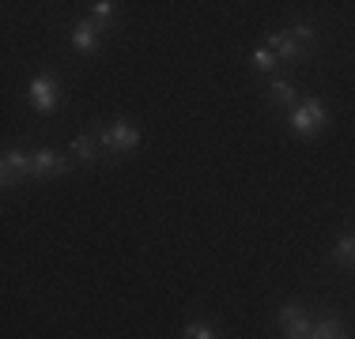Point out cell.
<instances>
[{"label":"cell","mask_w":355,"mask_h":339,"mask_svg":"<svg viewBox=\"0 0 355 339\" xmlns=\"http://www.w3.org/2000/svg\"><path fill=\"white\" fill-rule=\"evenodd\" d=\"M314 42V30L310 27H291V30H276L265 38V46L272 49L280 61H299V57H306V46Z\"/></svg>","instance_id":"6da1fadb"},{"label":"cell","mask_w":355,"mask_h":339,"mask_svg":"<svg viewBox=\"0 0 355 339\" xmlns=\"http://www.w3.org/2000/svg\"><path fill=\"white\" fill-rule=\"evenodd\" d=\"M325 125H329V109L321 106V102H314V98L299 102V106L291 109V132L302 136V140L318 136L321 129H325Z\"/></svg>","instance_id":"7a4b0ae2"},{"label":"cell","mask_w":355,"mask_h":339,"mask_svg":"<svg viewBox=\"0 0 355 339\" xmlns=\"http://www.w3.org/2000/svg\"><path fill=\"white\" fill-rule=\"evenodd\" d=\"M98 140H103L110 151H117V155H125V151H137V143H140V132L132 129L129 121H110L106 129L98 132Z\"/></svg>","instance_id":"3957f363"},{"label":"cell","mask_w":355,"mask_h":339,"mask_svg":"<svg viewBox=\"0 0 355 339\" xmlns=\"http://www.w3.org/2000/svg\"><path fill=\"white\" fill-rule=\"evenodd\" d=\"M31 106L38 109V113H53L57 106H61V87H57V80H49V75H38L35 83H31Z\"/></svg>","instance_id":"277c9868"},{"label":"cell","mask_w":355,"mask_h":339,"mask_svg":"<svg viewBox=\"0 0 355 339\" xmlns=\"http://www.w3.org/2000/svg\"><path fill=\"white\" fill-rule=\"evenodd\" d=\"M4 170H0V181L12 189L15 185V177H23V174H35V155H27V151H4V163H0Z\"/></svg>","instance_id":"5b68a950"},{"label":"cell","mask_w":355,"mask_h":339,"mask_svg":"<svg viewBox=\"0 0 355 339\" xmlns=\"http://www.w3.org/2000/svg\"><path fill=\"white\" fill-rule=\"evenodd\" d=\"M69 170V163H64L57 151H49V147H42L35 151V174L31 177H38V181H46V177H53V174H64Z\"/></svg>","instance_id":"8992f818"},{"label":"cell","mask_w":355,"mask_h":339,"mask_svg":"<svg viewBox=\"0 0 355 339\" xmlns=\"http://www.w3.org/2000/svg\"><path fill=\"white\" fill-rule=\"evenodd\" d=\"M280 324H284L287 339H310V328H314L299 309H295V305H284V309H280Z\"/></svg>","instance_id":"52a82bcc"},{"label":"cell","mask_w":355,"mask_h":339,"mask_svg":"<svg viewBox=\"0 0 355 339\" xmlns=\"http://www.w3.org/2000/svg\"><path fill=\"white\" fill-rule=\"evenodd\" d=\"M72 46L80 49V53H95L98 49V27L95 23H76L72 27Z\"/></svg>","instance_id":"ba28073f"},{"label":"cell","mask_w":355,"mask_h":339,"mask_svg":"<svg viewBox=\"0 0 355 339\" xmlns=\"http://www.w3.org/2000/svg\"><path fill=\"white\" fill-rule=\"evenodd\" d=\"M268 98H272V106H284V109H295V106H299V102H295V87H291L287 80H272Z\"/></svg>","instance_id":"9c48e42d"},{"label":"cell","mask_w":355,"mask_h":339,"mask_svg":"<svg viewBox=\"0 0 355 339\" xmlns=\"http://www.w3.org/2000/svg\"><path fill=\"white\" fill-rule=\"evenodd\" d=\"M310 339H344V324L336 317H325L310 328Z\"/></svg>","instance_id":"30bf717a"},{"label":"cell","mask_w":355,"mask_h":339,"mask_svg":"<svg viewBox=\"0 0 355 339\" xmlns=\"http://www.w3.org/2000/svg\"><path fill=\"white\" fill-rule=\"evenodd\" d=\"M95 147H98V136H80V140H72V155L83 158V163H95Z\"/></svg>","instance_id":"8fae6325"},{"label":"cell","mask_w":355,"mask_h":339,"mask_svg":"<svg viewBox=\"0 0 355 339\" xmlns=\"http://www.w3.org/2000/svg\"><path fill=\"white\" fill-rule=\"evenodd\" d=\"M333 257H336V264H344V268H355V237H352V234L336 241Z\"/></svg>","instance_id":"7c38bea8"},{"label":"cell","mask_w":355,"mask_h":339,"mask_svg":"<svg viewBox=\"0 0 355 339\" xmlns=\"http://www.w3.org/2000/svg\"><path fill=\"white\" fill-rule=\"evenodd\" d=\"M253 64H257L261 72H276V64H280V57H276L268 46H261L257 53H253Z\"/></svg>","instance_id":"4fadbf2b"},{"label":"cell","mask_w":355,"mask_h":339,"mask_svg":"<svg viewBox=\"0 0 355 339\" xmlns=\"http://www.w3.org/2000/svg\"><path fill=\"white\" fill-rule=\"evenodd\" d=\"M117 12V4H110V0H98V4H91V15H95L98 23H110Z\"/></svg>","instance_id":"5bb4252c"},{"label":"cell","mask_w":355,"mask_h":339,"mask_svg":"<svg viewBox=\"0 0 355 339\" xmlns=\"http://www.w3.org/2000/svg\"><path fill=\"white\" fill-rule=\"evenodd\" d=\"M185 339H219V336H216V328H208V324H189L185 328Z\"/></svg>","instance_id":"9a60e30c"}]
</instances>
